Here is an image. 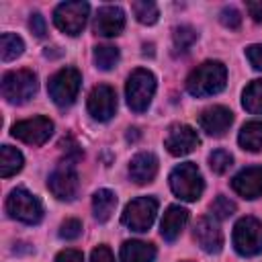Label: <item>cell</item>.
Here are the masks:
<instances>
[{
	"label": "cell",
	"mask_w": 262,
	"mask_h": 262,
	"mask_svg": "<svg viewBox=\"0 0 262 262\" xmlns=\"http://www.w3.org/2000/svg\"><path fill=\"white\" fill-rule=\"evenodd\" d=\"M55 262H84V256L78 250H63L55 256Z\"/></svg>",
	"instance_id": "36"
},
{
	"label": "cell",
	"mask_w": 262,
	"mask_h": 262,
	"mask_svg": "<svg viewBox=\"0 0 262 262\" xmlns=\"http://www.w3.org/2000/svg\"><path fill=\"white\" fill-rule=\"evenodd\" d=\"M37 76L31 70H14L2 78V96L10 104H23L37 92Z\"/></svg>",
	"instance_id": "4"
},
{
	"label": "cell",
	"mask_w": 262,
	"mask_h": 262,
	"mask_svg": "<svg viewBox=\"0 0 262 262\" xmlns=\"http://www.w3.org/2000/svg\"><path fill=\"white\" fill-rule=\"evenodd\" d=\"M115 207H117V194L113 190L100 188V190L94 192V196H92V211H94L96 221H100V223L108 221L113 211H115Z\"/></svg>",
	"instance_id": "21"
},
{
	"label": "cell",
	"mask_w": 262,
	"mask_h": 262,
	"mask_svg": "<svg viewBox=\"0 0 262 262\" xmlns=\"http://www.w3.org/2000/svg\"><path fill=\"white\" fill-rule=\"evenodd\" d=\"M196 37H199V33H196L190 25H180V27H176L174 33H172V41H174L176 53H186V51L192 47V43L196 41Z\"/></svg>",
	"instance_id": "27"
},
{
	"label": "cell",
	"mask_w": 262,
	"mask_h": 262,
	"mask_svg": "<svg viewBox=\"0 0 262 262\" xmlns=\"http://www.w3.org/2000/svg\"><path fill=\"white\" fill-rule=\"evenodd\" d=\"M186 223H188V211L184 207H180V205H172V207L166 209V213L162 217L160 233H162V237L166 242H174L182 233Z\"/></svg>",
	"instance_id": "19"
},
{
	"label": "cell",
	"mask_w": 262,
	"mask_h": 262,
	"mask_svg": "<svg viewBox=\"0 0 262 262\" xmlns=\"http://www.w3.org/2000/svg\"><path fill=\"white\" fill-rule=\"evenodd\" d=\"M154 92H156V76L149 70L137 68L129 74L125 94H127V104L131 106V111L143 113L149 106Z\"/></svg>",
	"instance_id": "2"
},
{
	"label": "cell",
	"mask_w": 262,
	"mask_h": 262,
	"mask_svg": "<svg viewBox=\"0 0 262 262\" xmlns=\"http://www.w3.org/2000/svg\"><path fill=\"white\" fill-rule=\"evenodd\" d=\"M6 211L12 219H18L23 223L35 225L43 217V205L41 201L29 192L27 188H14L6 199Z\"/></svg>",
	"instance_id": "5"
},
{
	"label": "cell",
	"mask_w": 262,
	"mask_h": 262,
	"mask_svg": "<svg viewBox=\"0 0 262 262\" xmlns=\"http://www.w3.org/2000/svg\"><path fill=\"white\" fill-rule=\"evenodd\" d=\"M94 63L102 72L113 70L119 63V49L115 45H98V47H94Z\"/></svg>",
	"instance_id": "26"
},
{
	"label": "cell",
	"mask_w": 262,
	"mask_h": 262,
	"mask_svg": "<svg viewBox=\"0 0 262 262\" xmlns=\"http://www.w3.org/2000/svg\"><path fill=\"white\" fill-rule=\"evenodd\" d=\"M219 20H221V25L227 27V29H237V27L242 25V14L237 12V8L225 6V8L219 12Z\"/></svg>",
	"instance_id": "32"
},
{
	"label": "cell",
	"mask_w": 262,
	"mask_h": 262,
	"mask_svg": "<svg viewBox=\"0 0 262 262\" xmlns=\"http://www.w3.org/2000/svg\"><path fill=\"white\" fill-rule=\"evenodd\" d=\"M233 248L242 256L262 252V223L254 217H242L233 227Z\"/></svg>",
	"instance_id": "7"
},
{
	"label": "cell",
	"mask_w": 262,
	"mask_h": 262,
	"mask_svg": "<svg viewBox=\"0 0 262 262\" xmlns=\"http://www.w3.org/2000/svg\"><path fill=\"white\" fill-rule=\"evenodd\" d=\"M88 12H90V6L86 2H61L53 10V23L66 35L76 37L82 33Z\"/></svg>",
	"instance_id": "9"
},
{
	"label": "cell",
	"mask_w": 262,
	"mask_h": 262,
	"mask_svg": "<svg viewBox=\"0 0 262 262\" xmlns=\"http://www.w3.org/2000/svg\"><path fill=\"white\" fill-rule=\"evenodd\" d=\"M156 213H158V201L154 196H139V199H133L125 211H123V225H127L131 231H147L156 219Z\"/></svg>",
	"instance_id": "8"
},
{
	"label": "cell",
	"mask_w": 262,
	"mask_h": 262,
	"mask_svg": "<svg viewBox=\"0 0 262 262\" xmlns=\"http://www.w3.org/2000/svg\"><path fill=\"white\" fill-rule=\"evenodd\" d=\"M25 51V43L14 33H4L0 37V57L2 61H12Z\"/></svg>",
	"instance_id": "25"
},
{
	"label": "cell",
	"mask_w": 262,
	"mask_h": 262,
	"mask_svg": "<svg viewBox=\"0 0 262 262\" xmlns=\"http://www.w3.org/2000/svg\"><path fill=\"white\" fill-rule=\"evenodd\" d=\"M233 164V156L225 149H215L211 156H209V168L215 172V174H225Z\"/></svg>",
	"instance_id": "29"
},
{
	"label": "cell",
	"mask_w": 262,
	"mask_h": 262,
	"mask_svg": "<svg viewBox=\"0 0 262 262\" xmlns=\"http://www.w3.org/2000/svg\"><path fill=\"white\" fill-rule=\"evenodd\" d=\"M25 160H23V154L10 145H2L0 149V176L8 178L16 172H20Z\"/></svg>",
	"instance_id": "23"
},
{
	"label": "cell",
	"mask_w": 262,
	"mask_h": 262,
	"mask_svg": "<svg viewBox=\"0 0 262 262\" xmlns=\"http://www.w3.org/2000/svg\"><path fill=\"white\" fill-rule=\"evenodd\" d=\"M170 188L178 199L192 203V201L201 199L205 182H203L199 168L192 162H184L170 172Z\"/></svg>",
	"instance_id": "3"
},
{
	"label": "cell",
	"mask_w": 262,
	"mask_h": 262,
	"mask_svg": "<svg viewBox=\"0 0 262 262\" xmlns=\"http://www.w3.org/2000/svg\"><path fill=\"white\" fill-rule=\"evenodd\" d=\"M125 27V12L119 6H100L94 16V33L102 37H117Z\"/></svg>",
	"instance_id": "16"
},
{
	"label": "cell",
	"mask_w": 262,
	"mask_h": 262,
	"mask_svg": "<svg viewBox=\"0 0 262 262\" xmlns=\"http://www.w3.org/2000/svg\"><path fill=\"white\" fill-rule=\"evenodd\" d=\"M82 233V221L80 219H66L59 225V237L63 239H76Z\"/></svg>",
	"instance_id": "31"
},
{
	"label": "cell",
	"mask_w": 262,
	"mask_h": 262,
	"mask_svg": "<svg viewBox=\"0 0 262 262\" xmlns=\"http://www.w3.org/2000/svg\"><path fill=\"white\" fill-rule=\"evenodd\" d=\"M53 133V123L47 117H33L12 125V135L29 145H43Z\"/></svg>",
	"instance_id": "11"
},
{
	"label": "cell",
	"mask_w": 262,
	"mask_h": 262,
	"mask_svg": "<svg viewBox=\"0 0 262 262\" xmlns=\"http://www.w3.org/2000/svg\"><path fill=\"white\" fill-rule=\"evenodd\" d=\"M137 135H139V133H137V129H129L127 139H129V141H135V139H137Z\"/></svg>",
	"instance_id": "38"
},
{
	"label": "cell",
	"mask_w": 262,
	"mask_h": 262,
	"mask_svg": "<svg viewBox=\"0 0 262 262\" xmlns=\"http://www.w3.org/2000/svg\"><path fill=\"white\" fill-rule=\"evenodd\" d=\"M117 111V94L111 86L98 84L88 94V113L96 121H108Z\"/></svg>",
	"instance_id": "12"
},
{
	"label": "cell",
	"mask_w": 262,
	"mask_h": 262,
	"mask_svg": "<svg viewBox=\"0 0 262 262\" xmlns=\"http://www.w3.org/2000/svg\"><path fill=\"white\" fill-rule=\"evenodd\" d=\"M47 186L53 192V196H57L61 201H72L76 196V192H78V174H76L74 162L66 160L63 164H59L49 174Z\"/></svg>",
	"instance_id": "10"
},
{
	"label": "cell",
	"mask_w": 262,
	"mask_h": 262,
	"mask_svg": "<svg viewBox=\"0 0 262 262\" xmlns=\"http://www.w3.org/2000/svg\"><path fill=\"white\" fill-rule=\"evenodd\" d=\"M225 82H227L225 66L221 61H205L199 68H194L186 78V90L188 94L203 98L221 92L225 88Z\"/></svg>",
	"instance_id": "1"
},
{
	"label": "cell",
	"mask_w": 262,
	"mask_h": 262,
	"mask_svg": "<svg viewBox=\"0 0 262 262\" xmlns=\"http://www.w3.org/2000/svg\"><path fill=\"white\" fill-rule=\"evenodd\" d=\"M156 248L147 242L129 239L121 246V262H154Z\"/></svg>",
	"instance_id": "20"
},
{
	"label": "cell",
	"mask_w": 262,
	"mask_h": 262,
	"mask_svg": "<svg viewBox=\"0 0 262 262\" xmlns=\"http://www.w3.org/2000/svg\"><path fill=\"white\" fill-rule=\"evenodd\" d=\"M246 57H248V61L252 63V68H256V70L262 72V43L250 45V47L246 49Z\"/></svg>",
	"instance_id": "34"
},
{
	"label": "cell",
	"mask_w": 262,
	"mask_h": 262,
	"mask_svg": "<svg viewBox=\"0 0 262 262\" xmlns=\"http://www.w3.org/2000/svg\"><path fill=\"white\" fill-rule=\"evenodd\" d=\"M29 29L33 31V35H35V37L43 39V37H45V33H47L45 18H43L39 12H33V14H31V18H29Z\"/></svg>",
	"instance_id": "33"
},
{
	"label": "cell",
	"mask_w": 262,
	"mask_h": 262,
	"mask_svg": "<svg viewBox=\"0 0 262 262\" xmlns=\"http://www.w3.org/2000/svg\"><path fill=\"white\" fill-rule=\"evenodd\" d=\"M184 262H190V260H184Z\"/></svg>",
	"instance_id": "39"
},
{
	"label": "cell",
	"mask_w": 262,
	"mask_h": 262,
	"mask_svg": "<svg viewBox=\"0 0 262 262\" xmlns=\"http://www.w3.org/2000/svg\"><path fill=\"white\" fill-rule=\"evenodd\" d=\"M90 262H115V256L106 246H98V248L92 250Z\"/></svg>",
	"instance_id": "35"
},
{
	"label": "cell",
	"mask_w": 262,
	"mask_h": 262,
	"mask_svg": "<svg viewBox=\"0 0 262 262\" xmlns=\"http://www.w3.org/2000/svg\"><path fill=\"white\" fill-rule=\"evenodd\" d=\"M231 188L244 199H258L262 194V166H250L237 172L231 180Z\"/></svg>",
	"instance_id": "17"
},
{
	"label": "cell",
	"mask_w": 262,
	"mask_h": 262,
	"mask_svg": "<svg viewBox=\"0 0 262 262\" xmlns=\"http://www.w3.org/2000/svg\"><path fill=\"white\" fill-rule=\"evenodd\" d=\"M158 174V158L151 151H141L129 162V176L135 184H149Z\"/></svg>",
	"instance_id": "18"
},
{
	"label": "cell",
	"mask_w": 262,
	"mask_h": 262,
	"mask_svg": "<svg viewBox=\"0 0 262 262\" xmlns=\"http://www.w3.org/2000/svg\"><path fill=\"white\" fill-rule=\"evenodd\" d=\"M164 145L172 156H186L199 145V135L192 127L184 123H174L166 133Z\"/></svg>",
	"instance_id": "13"
},
{
	"label": "cell",
	"mask_w": 262,
	"mask_h": 262,
	"mask_svg": "<svg viewBox=\"0 0 262 262\" xmlns=\"http://www.w3.org/2000/svg\"><path fill=\"white\" fill-rule=\"evenodd\" d=\"M80 82H82V76L76 68H61L49 78V84H47L51 100L57 106H70L78 96Z\"/></svg>",
	"instance_id": "6"
},
{
	"label": "cell",
	"mask_w": 262,
	"mask_h": 262,
	"mask_svg": "<svg viewBox=\"0 0 262 262\" xmlns=\"http://www.w3.org/2000/svg\"><path fill=\"white\" fill-rule=\"evenodd\" d=\"M133 12H135V18L141 23V25H154L160 16V10L156 6V2H149V0H137L131 4Z\"/></svg>",
	"instance_id": "28"
},
{
	"label": "cell",
	"mask_w": 262,
	"mask_h": 262,
	"mask_svg": "<svg viewBox=\"0 0 262 262\" xmlns=\"http://www.w3.org/2000/svg\"><path fill=\"white\" fill-rule=\"evenodd\" d=\"M246 8H248L250 16H252L256 23H262V0H252V2H246Z\"/></svg>",
	"instance_id": "37"
},
{
	"label": "cell",
	"mask_w": 262,
	"mask_h": 262,
	"mask_svg": "<svg viewBox=\"0 0 262 262\" xmlns=\"http://www.w3.org/2000/svg\"><path fill=\"white\" fill-rule=\"evenodd\" d=\"M233 123V113L227 108V106H221V104H215V106H209L205 108L201 115H199V125L201 129L211 135V137H221L225 135V131L231 127Z\"/></svg>",
	"instance_id": "14"
},
{
	"label": "cell",
	"mask_w": 262,
	"mask_h": 262,
	"mask_svg": "<svg viewBox=\"0 0 262 262\" xmlns=\"http://www.w3.org/2000/svg\"><path fill=\"white\" fill-rule=\"evenodd\" d=\"M211 213H213V217H215V219H227L229 215H233V213H235V203H233V201H229L227 196L219 194V196L211 203Z\"/></svg>",
	"instance_id": "30"
},
{
	"label": "cell",
	"mask_w": 262,
	"mask_h": 262,
	"mask_svg": "<svg viewBox=\"0 0 262 262\" xmlns=\"http://www.w3.org/2000/svg\"><path fill=\"white\" fill-rule=\"evenodd\" d=\"M237 141L248 151H260L262 149V121H250L242 127Z\"/></svg>",
	"instance_id": "22"
},
{
	"label": "cell",
	"mask_w": 262,
	"mask_h": 262,
	"mask_svg": "<svg viewBox=\"0 0 262 262\" xmlns=\"http://www.w3.org/2000/svg\"><path fill=\"white\" fill-rule=\"evenodd\" d=\"M242 104L248 113L262 115V80H254L246 86L242 94Z\"/></svg>",
	"instance_id": "24"
},
{
	"label": "cell",
	"mask_w": 262,
	"mask_h": 262,
	"mask_svg": "<svg viewBox=\"0 0 262 262\" xmlns=\"http://www.w3.org/2000/svg\"><path fill=\"white\" fill-rule=\"evenodd\" d=\"M194 239L207 254H219L223 248V233L213 217H201L196 221Z\"/></svg>",
	"instance_id": "15"
}]
</instances>
